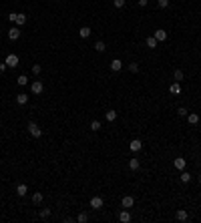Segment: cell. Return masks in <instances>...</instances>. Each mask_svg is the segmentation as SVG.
<instances>
[{
  "label": "cell",
  "mask_w": 201,
  "mask_h": 223,
  "mask_svg": "<svg viewBox=\"0 0 201 223\" xmlns=\"http://www.w3.org/2000/svg\"><path fill=\"white\" fill-rule=\"evenodd\" d=\"M26 129H28L30 137H34V139H38V137L42 135V129H40V127L36 125V123H28V127H26Z\"/></svg>",
  "instance_id": "1"
},
{
  "label": "cell",
  "mask_w": 201,
  "mask_h": 223,
  "mask_svg": "<svg viewBox=\"0 0 201 223\" xmlns=\"http://www.w3.org/2000/svg\"><path fill=\"white\" fill-rule=\"evenodd\" d=\"M4 63H6V67L14 68V67H18V63H20V60H18V56H16V54H8Z\"/></svg>",
  "instance_id": "2"
},
{
  "label": "cell",
  "mask_w": 201,
  "mask_h": 223,
  "mask_svg": "<svg viewBox=\"0 0 201 223\" xmlns=\"http://www.w3.org/2000/svg\"><path fill=\"white\" fill-rule=\"evenodd\" d=\"M30 91H32V92H34V95H40V92H42V91H44V85H42V83H40V81H34V83H32V85H30Z\"/></svg>",
  "instance_id": "3"
},
{
  "label": "cell",
  "mask_w": 201,
  "mask_h": 223,
  "mask_svg": "<svg viewBox=\"0 0 201 223\" xmlns=\"http://www.w3.org/2000/svg\"><path fill=\"white\" fill-rule=\"evenodd\" d=\"M153 36L157 38V42H163V40H167V32H165L163 28H157V30H155V34H153Z\"/></svg>",
  "instance_id": "4"
},
{
  "label": "cell",
  "mask_w": 201,
  "mask_h": 223,
  "mask_svg": "<svg viewBox=\"0 0 201 223\" xmlns=\"http://www.w3.org/2000/svg\"><path fill=\"white\" fill-rule=\"evenodd\" d=\"M129 147H131V151H133V153H137V151L143 149V143H141V139H133Z\"/></svg>",
  "instance_id": "5"
},
{
  "label": "cell",
  "mask_w": 201,
  "mask_h": 223,
  "mask_svg": "<svg viewBox=\"0 0 201 223\" xmlns=\"http://www.w3.org/2000/svg\"><path fill=\"white\" fill-rule=\"evenodd\" d=\"M20 36V26H12V28L8 30V38L10 40H16Z\"/></svg>",
  "instance_id": "6"
},
{
  "label": "cell",
  "mask_w": 201,
  "mask_h": 223,
  "mask_svg": "<svg viewBox=\"0 0 201 223\" xmlns=\"http://www.w3.org/2000/svg\"><path fill=\"white\" fill-rule=\"evenodd\" d=\"M133 203H135V199L131 197V195H127V197H123V201H121V205H123L125 209H131V207H133Z\"/></svg>",
  "instance_id": "7"
},
{
  "label": "cell",
  "mask_w": 201,
  "mask_h": 223,
  "mask_svg": "<svg viewBox=\"0 0 201 223\" xmlns=\"http://www.w3.org/2000/svg\"><path fill=\"white\" fill-rule=\"evenodd\" d=\"M175 217H177V221H189V213H187L185 209H179L177 213H175Z\"/></svg>",
  "instance_id": "8"
},
{
  "label": "cell",
  "mask_w": 201,
  "mask_h": 223,
  "mask_svg": "<svg viewBox=\"0 0 201 223\" xmlns=\"http://www.w3.org/2000/svg\"><path fill=\"white\" fill-rule=\"evenodd\" d=\"M103 203H105V201H103V197H93L91 199V207L93 209H100V207H103Z\"/></svg>",
  "instance_id": "9"
},
{
  "label": "cell",
  "mask_w": 201,
  "mask_h": 223,
  "mask_svg": "<svg viewBox=\"0 0 201 223\" xmlns=\"http://www.w3.org/2000/svg\"><path fill=\"white\" fill-rule=\"evenodd\" d=\"M121 68H123V63H121L119 58H115V60H111V70H115V73H119Z\"/></svg>",
  "instance_id": "10"
},
{
  "label": "cell",
  "mask_w": 201,
  "mask_h": 223,
  "mask_svg": "<svg viewBox=\"0 0 201 223\" xmlns=\"http://www.w3.org/2000/svg\"><path fill=\"white\" fill-rule=\"evenodd\" d=\"M91 34H93V30L89 28V26H82V28L79 30V36H81V38H89Z\"/></svg>",
  "instance_id": "11"
},
{
  "label": "cell",
  "mask_w": 201,
  "mask_h": 223,
  "mask_svg": "<svg viewBox=\"0 0 201 223\" xmlns=\"http://www.w3.org/2000/svg\"><path fill=\"white\" fill-rule=\"evenodd\" d=\"M173 165H175V169L183 171V169H185V159H183V157H177V159L173 161Z\"/></svg>",
  "instance_id": "12"
},
{
  "label": "cell",
  "mask_w": 201,
  "mask_h": 223,
  "mask_svg": "<svg viewBox=\"0 0 201 223\" xmlns=\"http://www.w3.org/2000/svg\"><path fill=\"white\" fill-rule=\"evenodd\" d=\"M169 92H171V95H179V92H181V83H177V81H175V83L169 87Z\"/></svg>",
  "instance_id": "13"
},
{
  "label": "cell",
  "mask_w": 201,
  "mask_h": 223,
  "mask_svg": "<svg viewBox=\"0 0 201 223\" xmlns=\"http://www.w3.org/2000/svg\"><path fill=\"white\" fill-rule=\"evenodd\" d=\"M139 167H141V161L133 157V159L129 161V169H131V171H139Z\"/></svg>",
  "instance_id": "14"
},
{
  "label": "cell",
  "mask_w": 201,
  "mask_h": 223,
  "mask_svg": "<svg viewBox=\"0 0 201 223\" xmlns=\"http://www.w3.org/2000/svg\"><path fill=\"white\" fill-rule=\"evenodd\" d=\"M119 221L121 223H129L131 221V213H129V211H121V213H119Z\"/></svg>",
  "instance_id": "15"
},
{
  "label": "cell",
  "mask_w": 201,
  "mask_h": 223,
  "mask_svg": "<svg viewBox=\"0 0 201 223\" xmlns=\"http://www.w3.org/2000/svg\"><path fill=\"white\" fill-rule=\"evenodd\" d=\"M187 121H189V125H197L199 123V115L197 113H189L187 115Z\"/></svg>",
  "instance_id": "16"
},
{
  "label": "cell",
  "mask_w": 201,
  "mask_h": 223,
  "mask_svg": "<svg viewBox=\"0 0 201 223\" xmlns=\"http://www.w3.org/2000/svg\"><path fill=\"white\" fill-rule=\"evenodd\" d=\"M16 103H18L20 107H22V105H26V103H28V95H24V92H20L18 97H16Z\"/></svg>",
  "instance_id": "17"
},
{
  "label": "cell",
  "mask_w": 201,
  "mask_h": 223,
  "mask_svg": "<svg viewBox=\"0 0 201 223\" xmlns=\"http://www.w3.org/2000/svg\"><path fill=\"white\" fill-rule=\"evenodd\" d=\"M16 193H18L20 197H24V195L28 193V187H26V185H24V183H20L18 187H16Z\"/></svg>",
  "instance_id": "18"
},
{
  "label": "cell",
  "mask_w": 201,
  "mask_h": 223,
  "mask_svg": "<svg viewBox=\"0 0 201 223\" xmlns=\"http://www.w3.org/2000/svg\"><path fill=\"white\" fill-rule=\"evenodd\" d=\"M105 119H107V121H111V123H113V121H115V119H117V111H113V109H109V111L105 113Z\"/></svg>",
  "instance_id": "19"
},
{
  "label": "cell",
  "mask_w": 201,
  "mask_h": 223,
  "mask_svg": "<svg viewBox=\"0 0 201 223\" xmlns=\"http://www.w3.org/2000/svg\"><path fill=\"white\" fill-rule=\"evenodd\" d=\"M42 199H44L42 193H32V203L34 205H40V203H42Z\"/></svg>",
  "instance_id": "20"
},
{
  "label": "cell",
  "mask_w": 201,
  "mask_h": 223,
  "mask_svg": "<svg viewBox=\"0 0 201 223\" xmlns=\"http://www.w3.org/2000/svg\"><path fill=\"white\" fill-rule=\"evenodd\" d=\"M95 50H97V52H105V50H107L105 42H103V40H97V42H95Z\"/></svg>",
  "instance_id": "21"
},
{
  "label": "cell",
  "mask_w": 201,
  "mask_h": 223,
  "mask_svg": "<svg viewBox=\"0 0 201 223\" xmlns=\"http://www.w3.org/2000/svg\"><path fill=\"white\" fill-rule=\"evenodd\" d=\"M193 179L191 173H187V171H181V183H189V181Z\"/></svg>",
  "instance_id": "22"
},
{
  "label": "cell",
  "mask_w": 201,
  "mask_h": 223,
  "mask_svg": "<svg viewBox=\"0 0 201 223\" xmlns=\"http://www.w3.org/2000/svg\"><path fill=\"white\" fill-rule=\"evenodd\" d=\"M157 38H155V36H147V46L149 49H155V46H157Z\"/></svg>",
  "instance_id": "23"
},
{
  "label": "cell",
  "mask_w": 201,
  "mask_h": 223,
  "mask_svg": "<svg viewBox=\"0 0 201 223\" xmlns=\"http://www.w3.org/2000/svg\"><path fill=\"white\" fill-rule=\"evenodd\" d=\"M24 22H26V14H18V16H16V20H14L16 26H22Z\"/></svg>",
  "instance_id": "24"
},
{
  "label": "cell",
  "mask_w": 201,
  "mask_h": 223,
  "mask_svg": "<svg viewBox=\"0 0 201 223\" xmlns=\"http://www.w3.org/2000/svg\"><path fill=\"white\" fill-rule=\"evenodd\" d=\"M173 78H175L177 83H181V81H183V70H179V68H177V70L173 73Z\"/></svg>",
  "instance_id": "25"
},
{
  "label": "cell",
  "mask_w": 201,
  "mask_h": 223,
  "mask_svg": "<svg viewBox=\"0 0 201 223\" xmlns=\"http://www.w3.org/2000/svg\"><path fill=\"white\" fill-rule=\"evenodd\" d=\"M16 83H18V85H20V87H24V85H28V78L24 77V74H20V77H18V78H16Z\"/></svg>",
  "instance_id": "26"
},
{
  "label": "cell",
  "mask_w": 201,
  "mask_h": 223,
  "mask_svg": "<svg viewBox=\"0 0 201 223\" xmlns=\"http://www.w3.org/2000/svg\"><path fill=\"white\" fill-rule=\"evenodd\" d=\"M50 217V209H42L40 211V219H48Z\"/></svg>",
  "instance_id": "27"
},
{
  "label": "cell",
  "mask_w": 201,
  "mask_h": 223,
  "mask_svg": "<svg viewBox=\"0 0 201 223\" xmlns=\"http://www.w3.org/2000/svg\"><path fill=\"white\" fill-rule=\"evenodd\" d=\"M91 131H100V123L99 121H93L91 123Z\"/></svg>",
  "instance_id": "28"
},
{
  "label": "cell",
  "mask_w": 201,
  "mask_h": 223,
  "mask_svg": "<svg viewBox=\"0 0 201 223\" xmlns=\"http://www.w3.org/2000/svg\"><path fill=\"white\" fill-rule=\"evenodd\" d=\"M129 70H131V73H139V64H137V63H131L129 64Z\"/></svg>",
  "instance_id": "29"
},
{
  "label": "cell",
  "mask_w": 201,
  "mask_h": 223,
  "mask_svg": "<svg viewBox=\"0 0 201 223\" xmlns=\"http://www.w3.org/2000/svg\"><path fill=\"white\" fill-rule=\"evenodd\" d=\"M157 4H159V8H167V6H169V0H157Z\"/></svg>",
  "instance_id": "30"
},
{
  "label": "cell",
  "mask_w": 201,
  "mask_h": 223,
  "mask_svg": "<svg viewBox=\"0 0 201 223\" xmlns=\"http://www.w3.org/2000/svg\"><path fill=\"white\" fill-rule=\"evenodd\" d=\"M177 113H179V117H187V115H189V111H187L185 107H179V111H177Z\"/></svg>",
  "instance_id": "31"
},
{
  "label": "cell",
  "mask_w": 201,
  "mask_h": 223,
  "mask_svg": "<svg viewBox=\"0 0 201 223\" xmlns=\"http://www.w3.org/2000/svg\"><path fill=\"white\" fill-rule=\"evenodd\" d=\"M113 4H115V8H123V6H125V0H113Z\"/></svg>",
  "instance_id": "32"
},
{
  "label": "cell",
  "mask_w": 201,
  "mask_h": 223,
  "mask_svg": "<svg viewBox=\"0 0 201 223\" xmlns=\"http://www.w3.org/2000/svg\"><path fill=\"white\" fill-rule=\"evenodd\" d=\"M86 219H89V217H86V213H79V217H77V221H79V223H85V221H86Z\"/></svg>",
  "instance_id": "33"
},
{
  "label": "cell",
  "mask_w": 201,
  "mask_h": 223,
  "mask_svg": "<svg viewBox=\"0 0 201 223\" xmlns=\"http://www.w3.org/2000/svg\"><path fill=\"white\" fill-rule=\"evenodd\" d=\"M40 70H42V67H40V64H34V67H32V73L34 74H40Z\"/></svg>",
  "instance_id": "34"
},
{
  "label": "cell",
  "mask_w": 201,
  "mask_h": 223,
  "mask_svg": "<svg viewBox=\"0 0 201 223\" xmlns=\"http://www.w3.org/2000/svg\"><path fill=\"white\" fill-rule=\"evenodd\" d=\"M16 16H18V14H16V12H12V14H8V18L12 20V22H14V20H16Z\"/></svg>",
  "instance_id": "35"
},
{
  "label": "cell",
  "mask_w": 201,
  "mask_h": 223,
  "mask_svg": "<svg viewBox=\"0 0 201 223\" xmlns=\"http://www.w3.org/2000/svg\"><path fill=\"white\" fill-rule=\"evenodd\" d=\"M147 2L149 0H139V6H147Z\"/></svg>",
  "instance_id": "36"
},
{
  "label": "cell",
  "mask_w": 201,
  "mask_h": 223,
  "mask_svg": "<svg viewBox=\"0 0 201 223\" xmlns=\"http://www.w3.org/2000/svg\"><path fill=\"white\" fill-rule=\"evenodd\" d=\"M4 68H6V63H2L0 64V73H4Z\"/></svg>",
  "instance_id": "37"
}]
</instances>
